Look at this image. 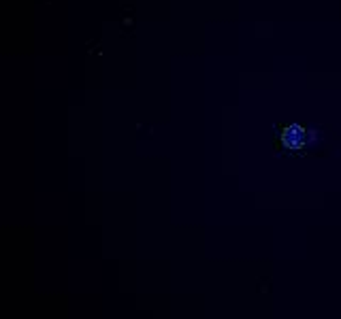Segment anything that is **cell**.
<instances>
[{
  "mask_svg": "<svg viewBox=\"0 0 341 319\" xmlns=\"http://www.w3.org/2000/svg\"><path fill=\"white\" fill-rule=\"evenodd\" d=\"M303 143V130L301 128H288L286 130V134H284V145H288V147H301Z\"/></svg>",
  "mask_w": 341,
  "mask_h": 319,
  "instance_id": "1",
  "label": "cell"
}]
</instances>
